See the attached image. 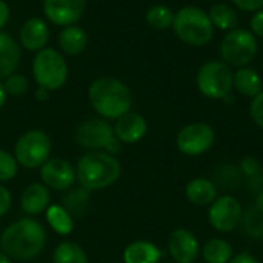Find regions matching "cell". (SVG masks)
Here are the masks:
<instances>
[{
    "mask_svg": "<svg viewBox=\"0 0 263 263\" xmlns=\"http://www.w3.org/2000/svg\"><path fill=\"white\" fill-rule=\"evenodd\" d=\"M45 228L34 219L25 217L3 230L0 248L14 260H32L45 248Z\"/></svg>",
    "mask_w": 263,
    "mask_h": 263,
    "instance_id": "1",
    "label": "cell"
},
{
    "mask_svg": "<svg viewBox=\"0 0 263 263\" xmlns=\"http://www.w3.org/2000/svg\"><path fill=\"white\" fill-rule=\"evenodd\" d=\"M122 174V165L105 151H91L83 154L76 165V179L86 191L105 190L116 183Z\"/></svg>",
    "mask_w": 263,
    "mask_h": 263,
    "instance_id": "2",
    "label": "cell"
},
{
    "mask_svg": "<svg viewBox=\"0 0 263 263\" xmlns=\"http://www.w3.org/2000/svg\"><path fill=\"white\" fill-rule=\"evenodd\" d=\"M92 108L105 119H114L129 112L133 106V94L129 88L116 77L96 79L88 91Z\"/></svg>",
    "mask_w": 263,
    "mask_h": 263,
    "instance_id": "3",
    "label": "cell"
},
{
    "mask_svg": "<svg viewBox=\"0 0 263 263\" xmlns=\"http://www.w3.org/2000/svg\"><path fill=\"white\" fill-rule=\"evenodd\" d=\"M174 34L179 40L190 46H205L214 35V26L208 12L199 6H183L174 14Z\"/></svg>",
    "mask_w": 263,
    "mask_h": 263,
    "instance_id": "4",
    "label": "cell"
},
{
    "mask_svg": "<svg viewBox=\"0 0 263 263\" xmlns=\"http://www.w3.org/2000/svg\"><path fill=\"white\" fill-rule=\"evenodd\" d=\"M74 137L82 148L91 151L103 149L111 156H116L122 148V142L114 134V126L103 119H88L82 122L76 128Z\"/></svg>",
    "mask_w": 263,
    "mask_h": 263,
    "instance_id": "5",
    "label": "cell"
},
{
    "mask_svg": "<svg viewBox=\"0 0 263 263\" xmlns=\"http://www.w3.org/2000/svg\"><path fill=\"white\" fill-rule=\"evenodd\" d=\"M32 76L40 88L55 91L68 79V65L63 55L54 48H43L32 60Z\"/></svg>",
    "mask_w": 263,
    "mask_h": 263,
    "instance_id": "6",
    "label": "cell"
},
{
    "mask_svg": "<svg viewBox=\"0 0 263 263\" xmlns=\"http://www.w3.org/2000/svg\"><path fill=\"white\" fill-rule=\"evenodd\" d=\"M234 72L222 60H208L205 62L197 72V88L199 91L211 99L222 100L227 99L233 91Z\"/></svg>",
    "mask_w": 263,
    "mask_h": 263,
    "instance_id": "7",
    "label": "cell"
},
{
    "mask_svg": "<svg viewBox=\"0 0 263 263\" xmlns=\"http://www.w3.org/2000/svg\"><path fill=\"white\" fill-rule=\"evenodd\" d=\"M257 39L256 35L243 28L228 31L220 43V57L228 66H248L250 62L257 55Z\"/></svg>",
    "mask_w": 263,
    "mask_h": 263,
    "instance_id": "8",
    "label": "cell"
},
{
    "mask_svg": "<svg viewBox=\"0 0 263 263\" xmlns=\"http://www.w3.org/2000/svg\"><path fill=\"white\" fill-rule=\"evenodd\" d=\"M52 145L49 136L42 129H31L18 137L14 146L17 163L26 170L40 168L51 154Z\"/></svg>",
    "mask_w": 263,
    "mask_h": 263,
    "instance_id": "9",
    "label": "cell"
},
{
    "mask_svg": "<svg viewBox=\"0 0 263 263\" xmlns=\"http://www.w3.org/2000/svg\"><path fill=\"white\" fill-rule=\"evenodd\" d=\"M216 140V133L211 125L203 122H194L183 126L177 137L176 145L185 156H200L206 153Z\"/></svg>",
    "mask_w": 263,
    "mask_h": 263,
    "instance_id": "10",
    "label": "cell"
},
{
    "mask_svg": "<svg viewBox=\"0 0 263 263\" xmlns=\"http://www.w3.org/2000/svg\"><path fill=\"white\" fill-rule=\"evenodd\" d=\"M243 217V210L240 202L233 196H222L217 197L208 211V220L216 231L220 233H231L234 231Z\"/></svg>",
    "mask_w": 263,
    "mask_h": 263,
    "instance_id": "11",
    "label": "cell"
},
{
    "mask_svg": "<svg viewBox=\"0 0 263 263\" xmlns=\"http://www.w3.org/2000/svg\"><path fill=\"white\" fill-rule=\"evenodd\" d=\"M40 177L43 185L55 191H66L77 180L76 168L65 159H48L40 166Z\"/></svg>",
    "mask_w": 263,
    "mask_h": 263,
    "instance_id": "12",
    "label": "cell"
},
{
    "mask_svg": "<svg viewBox=\"0 0 263 263\" xmlns=\"http://www.w3.org/2000/svg\"><path fill=\"white\" fill-rule=\"evenodd\" d=\"M86 3L88 0H43V12L51 23L69 26L82 18Z\"/></svg>",
    "mask_w": 263,
    "mask_h": 263,
    "instance_id": "13",
    "label": "cell"
},
{
    "mask_svg": "<svg viewBox=\"0 0 263 263\" xmlns=\"http://www.w3.org/2000/svg\"><path fill=\"white\" fill-rule=\"evenodd\" d=\"M168 251L174 263H194L200 254V245L191 231L179 228L168 239Z\"/></svg>",
    "mask_w": 263,
    "mask_h": 263,
    "instance_id": "14",
    "label": "cell"
},
{
    "mask_svg": "<svg viewBox=\"0 0 263 263\" xmlns=\"http://www.w3.org/2000/svg\"><path fill=\"white\" fill-rule=\"evenodd\" d=\"M148 131V123L143 116L137 112H126L119 117L114 125V134L122 143H137Z\"/></svg>",
    "mask_w": 263,
    "mask_h": 263,
    "instance_id": "15",
    "label": "cell"
},
{
    "mask_svg": "<svg viewBox=\"0 0 263 263\" xmlns=\"http://www.w3.org/2000/svg\"><path fill=\"white\" fill-rule=\"evenodd\" d=\"M49 40V28L45 20L39 17H32L26 20L20 29V43L28 51H42L46 48Z\"/></svg>",
    "mask_w": 263,
    "mask_h": 263,
    "instance_id": "16",
    "label": "cell"
},
{
    "mask_svg": "<svg viewBox=\"0 0 263 263\" xmlns=\"http://www.w3.org/2000/svg\"><path fill=\"white\" fill-rule=\"evenodd\" d=\"M51 202L49 188L43 183H31L20 197V206L28 216H35L48 210Z\"/></svg>",
    "mask_w": 263,
    "mask_h": 263,
    "instance_id": "17",
    "label": "cell"
},
{
    "mask_svg": "<svg viewBox=\"0 0 263 263\" xmlns=\"http://www.w3.org/2000/svg\"><path fill=\"white\" fill-rule=\"evenodd\" d=\"M20 63V46L18 43L0 31V80L8 79L15 72Z\"/></svg>",
    "mask_w": 263,
    "mask_h": 263,
    "instance_id": "18",
    "label": "cell"
},
{
    "mask_svg": "<svg viewBox=\"0 0 263 263\" xmlns=\"http://www.w3.org/2000/svg\"><path fill=\"white\" fill-rule=\"evenodd\" d=\"M186 199L196 206H208L217 199V186L214 182L197 177L188 182L185 188Z\"/></svg>",
    "mask_w": 263,
    "mask_h": 263,
    "instance_id": "19",
    "label": "cell"
},
{
    "mask_svg": "<svg viewBox=\"0 0 263 263\" xmlns=\"http://www.w3.org/2000/svg\"><path fill=\"white\" fill-rule=\"evenodd\" d=\"M163 253L148 240H136L123 251L125 263H159Z\"/></svg>",
    "mask_w": 263,
    "mask_h": 263,
    "instance_id": "20",
    "label": "cell"
},
{
    "mask_svg": "<svg viewBox=\"0 0 263 263\" xmlns=\"http://www.w3.org/2000/svg\"><path fill=\"white\" fill-rule=\"evenodd\" d=\"M233 86L245 97L254 99L263 91V82L260 74L250 68V66H242L234 72L233 79Z\"/></svg>",
    "mask_w": 263,
    "mask_h": 263,
    "instance_id": "21",
    "label": "cell"
},
{
    "mask_svg": "<svg viewBox=\"0 0 263 263\" xmlns=\"http://www.w3.org/2000/svg\"><path fill=\"white\" fill-rule=\"evenodd\" d=\"M59 45L62 51L68 55H77L88 46V35L83 28L77 25L65 26L59 34Z\"/></svg>",
    "mask_w": 263,
    "mask_h": 263,
    "instance_id": "22",
    "label": "cell"
},
{
    "mask_svg": "<svg viewBox=\"0 0 263 263\" xmlns=\"http://www.w3.org/2000/svg\"><path fill=\"white\" fill-rule=\"evenodd\" d=\"M208 17L214 28H219L223 31H233L239 28V14L233 6L227 3H217L211 6Z\"/></svg>",
    "mask_w": 263,
    "mask_h": 263,
    "instance_id": "23",
    "label": "cell"
},
{
    "mask_svg": "<svg viewBox=\"0 0 263 263\" xmlns=\"http://www.w3.org/2000/svg\"><path fill=\"white\" fill-rule=\"evenodd\" d=\"M203 260L206 263H230L233 259V247L223 239H210L202 250Z\"/></svg>",
    "mask_w": 263,
    "mask_h": 263,
    "instance_id": "24",
    "label": "cell"
},
{
    "mask_svg": "<svg viewBox=\"0 0 263 263\" xmlns=\"http://www.w3.org/2000/svg\"><path fill=\"white\" fill-rule=\"evenodd\" d=\"M46 220L60 236H68L74 230V219L62 205H49L46 210Z\"/></svg>",
    "mask_w": 263,
    "mask_h": 263,
    "instance_id": "25",
    "label": "cell"
},
{
    "mask_svg": "<svg viewBox=\"0 0 263 263\" xmlns=\"http://www.w3.org/2000/svg\"><path fill=\"white\" fill-rule=\"evenodd\" d=\"M52 263H89L86 251L76 242H62L52 253Z\"/></svg>",
    "mask_w": 263,
    "mask_h": 263,
    "instance_id": "26",
    "label": "cell"
},
{
    "mask_svg": "<svg viewBox=\"0 0 263 263\" xmlns=\"http://www.w3.org/2000/svg\"><path fill=\"white\" fill-rule=\"evenodd\" d=\"M88 200H89V191H86L82 186L74 188V190L69 188V193H66V196L63 197L62 206L74 219L76 216H80V214L85 213V210L88 206Z\"/></svg>",
    "mask_w": 263,
    "mask_h": 263,
    "instance_id": "27",
    "label": "cell"
},
{
    "mask_svg": "<svg viewBox=\"0 0 263 263\" xmlns=\"http://www.w3.org/2000/svg\"><path fill=\"white\" fill-rule=\"evenodd\" d=\"M146 23L154 29H166L173 26L174 12L170 6L165 5H154L146 11Z\"/></svg>",
    "mask_w": 263,
    "mask_h": 263,
    "instance_id": "28",
    "label": "cell"
},
{
    "mask_svg": "<svg viewBox=\"0 0 263 263\" xmlns=\"http://www.w3.org/2000/svg\"><path fill=\"white\" fill-rule=\"evenodd\" d=\"M243 225H245V231L248 233V236L254 237V239H260L263 236V214H260L256 208H250L247 214H243L242 217Z\"/></svg>",
    "mask_w": 263,
    "mask_h": 263,
    "instance_id": "29",
    "label": "cell"
},
{
    "mask_svg": "<svg viewBox=\"0 0 263 263\" xmlns=\"http://www.w3.org/2000/svg\"><path fill=\"white\" fill-rule=\"evenodd\" d=\"M17 170H18V163L15 157L8 151L0 149V183L12 180L17 174Z\"/></svg>",
    "mask_w": 263,
    "mask_h": 263,
    "instance_id": "30",
    "label": "cell"
},
{
    "mask_svg": "<svg viewBox=\"0 0 263 263\" xmlns=\"http://www.w3.org/2000/svg\"><path fill=\"white\" fill-rule=\"evenodd\" d=\"M5 86V91L6 94L9 96H14V97H18V96H23L28 88H29V83H28V79L20 76V74H12L6 79V82L3 83Z\"/></svg>",
    "mask_w": 263,
    "mask_h": 263,
    "instance_id": "31",
    "label": "cell"
},
{
    "mask_svg": "<svg viewBox=\"0 0 263 263\" xmlns=\"http://www.w3.org/2000/svg\"><path fill=\"white\" fill-rule=\"evenodd\" d=\"M250 114L254 120V123L262 128L263 129V91L256 96L253 100H251V105H250Z\"/></svg>",
    "mask_w": 263,
    "mask_h": 263,
    "instance_id": "32",
    "label": "cell"
},
{
    "mask_svg": "<svg viewBox=\"0 0 263 263\" xmlns=\"http://www.w3.org/2000/svg\"><path fill=\"white\" fill-rule=\"evenodd\" d=\"M240 173L243 176L250 177V179H254L260 173V163H259V160L254 159V157H251V156L245 157L240 162Z\"/></svg>",
    "mask_w": 263,
    "mask_h": 263,
    "instance_id": "33",
    "label": "cell"
},
{
    "mask_svg": "<svg viewBox=\"0 0 263 263\" xmlns=\"http://www.w3.org/2000/svg\"><path fill=\"white\" fill-rule=\"evenodd\" d=\"M236 8L247 12H257L263 9V0H231Z\"/></svg>",
    "mask_w": 263,
    "mask_h": 263,
    "instance_id": "34",
    "label": "cell"
},
{
    "mask_svg": "<svg viewBox=\"0 0 263 263\" xmlns=\"http://www.w3.org/2000/svg\"><path fill=\"white\" fill-rule=\"evenodd\" d=\"M11 205H12V196L9 190L0 185V217L8 214V211L11 210Z\"/></svg>",
    "mask_w": 263,
    "mask_h": 263,
    "instance_id": "35",
    "label": "cell"
},
{
    "mask_svg": "<svg viewBox=\"0 0 263 263\" xmlns=\"http://www.w3.org/2000/svg\"><path fill=\"white\" fill-rule=\"evenodd\" d=\"M250 26H251V32L254 35L263 39V9L253 14L251 20H250Z\"/></svg>",
    "mask_w": 263,
    "mask_h": 263,
    "instance_id": "36",
    "label": "cell"
},
{
    "mask_svg": "<svg viewBox=\"0 0 263 263\" xmlns=\"http://www.w3.org/2000/svg\"><path fill=\"white\" fill-rule=\"evenodd\" d=\"M230 263H260L253 254L250 253H240L237 256H233V259L230 260Z\"/></svg>",
    "mask_w": 263,
    "mask_h": 263,
    "instance_id": "37",
    "label": "cell"
},
{
    "mask_svg": "<svg viewBox=\"0 0 263 263\" xmlns=\"http://www.w3.org/2000/svg\"><path fill=\"white\" fill-rule=\"evenodd\" d=\"M9 14H11V11H9L8 3H6L5 0H0V29L8 23V20H9Z\"/></svg>",
    "mask_w": 263,
    "mask_h": 263,
    "instance_id": "38",
    "label": "cell"
},
{
    "mask_svg": "<svg viewBox=\"0 0 263 263\" xmlns=\"http://www.w3.org/2000/svg\"><path fill=\"white\" fill-rule=\"evenodd\" d=\"M49 97V91L48 89H45V88H37V91H35V99L37 100H40V102H45L46 99Z\"/></svg>",
    "mask_w": 263,
    "mask_h": 263,
    "instance_id": "39",
    "label": "cell"
},
{
    "mask_svg": "<svg viewBox=\"0 0 263 263\" xmlns=\"http://www.w3.org/2000/svg\"><path fill=\"white\" fill-rule=\"evenodd\" d=\"M260 214H263V191L257 196V199H256V206H254Z\"/></svg>",
    "mask_w": 263,
    "mask_h": 263,
    "instance_id": "40",
    "label": "cell"
},
{
    "mask_svg": "<svg viewBox=\"0 0 263 263\" xmlns=\"http://www.w3.org/2000/svg\"><path fill=\"white\" fill-rule=\"evenodd\" d=\"M6 91H5V86H3V83L0 82V108L5 105V102H6Z\"/></svg>",
    "mask_w": 263,
    "mask_h": 263,
    "instance_id": "41",
    "label": "cell"
},
{
    "mask_svg": "<svg viewBox=\"0 0 263 263\" xmlns=\"http://www.w3.org/2000/svg\"><path fill=\"white\" fill-rule=\"evenodd\" d=\"M0 263H12V259L6 253L0 251Z\"/></svg>",
    "mask_w": 263,
    "mask_h": 263,
    "instance_id": "42",
    "label": "cell"
}]
</instances>
